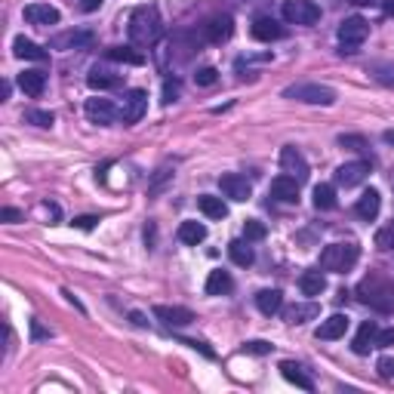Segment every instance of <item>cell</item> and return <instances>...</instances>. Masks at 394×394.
I'll return each instance as SVG.
<instances>
[{
  "instance_id": "1",
  "label": "cell",
  "mask_w": 394,
  "mask_h": 394,
  "mask_svg": "<svg viewBox=\"0 0 394 394\" xmlns=\"http://www.w3.org/2000/svg\"><path fill=\"white\" fill-rule=\"evenodd\" d=\"M164 34V22H160L157 6H139L130 15V40L136 46H155Z\"/></svg>"
},
{
  "instance_id": "2",
  "label": "cell",
  "mask_w": 394,
  "mask_h": 394,
  "mask_svg": "<svg viewBox=\"0 0 394 394\" xmlns=\"http://www.w3.org/2000/svg\"><path fill=\"white\" fill-rule=\"evenodd\" d=\"M357 296H360V302L376 308V311H394V287L379 275H369L360 280Z\"/></svg>"
},
{
  "instance_id": "3",
  "label": "cell",
  "mask_w": 394,
  "mask_h": 394,
  "mask_svg": "<svg viewBox=\"0 0 394 394\" xmlns=\"http://www.w3.org/2000/svg\"><path fill=\"white\" fill-rule=\"evenodd\" d=\"M360 259V250L355 244H329L320 250V268L324 271H336V275H345L351 271Z\"/></svg>"
},
{
  "instance_id": "4",
  "label": "cell",
  "mask_w": 394,
  "mask_h": 394,
  "mask_svg": "<svg viewBox=\"0 0 394 394\" xmlns=\"http://www.w3.org/2000/svg\"><path fill=\"white\" fill-rule=\"evenodd\" d=\"M284 99H296L305 105H336V90L324 84H296L284 90Z\"/></svg>"
},
{
  "instance_id": "5",
  "label": "cell",
  "mask_w": 394,
  "mask_h": 394,
  "mask_svg": "<svg viewBox=\"0 0 394 394\" xmlns=\"http://www.w3.org/2000/svg\"><path fill=\"white\" fill-rule=\"evenodd\" d=\"M369 34V22L364 19V15H351V19H345L339 25V46L342 53H357L360 46H364V40Z\"/></svg>"
},
{
  "instance_id": "6",
  "label": "cell",
  "mask_w": 394,
  "mask_h": 394,
  "mask_svg": "<svg viewBox=\"0 0 394 394\" xmlns=\"http://www.w3.org/2000/svg\"><path fill=\"white\" fill-rule=\"evenodd\" d=\"M284 19L289 25H315L320 19V6L311 0H287L284 4Z\"/></svg>"
},
{
  "instance_id": "7",
  "label": "cell",
  "mask_w": 394,
  "mask_h": 394,
  "mask_svg": "<svg viewBox=\"0 0 394 394\" xmlns=\"http://www.w3.org/2000/svg\"><path fill=\"white\" fill-rule=\"evenodd\" d=\"M145 111H148V93L145 90H130L124 99V105H120V120L124 124H139L145 117Z\"/></svg>"
},
{
  "instance_id": "8",
  "label": "cell",
  "mask_w": 394,
  "mask_h": 394,
  "mask_svg": "<svg viewBox=\"0 0 394 394\" xmlns=\"http://www.w3.org/2000/svg\"><path fill=\"white\" fill-rule=\"evenodd\" d=\"M280 170H284L287 176H293L296 182H305V179H308V160L302 157L299 148L287 145V148L280 151Z\"/></svg>"
},
{
  "instance_id": "9",
  "label": "cell",
  "mask_w": 394,
  "mask_h": 394,
  "mask_svg": "<svg viewBox=\"0 0 394 394\" xmlns=\"http://www.w3.org/2000/svg\"><path fill=\"white\" fill-rule=\"evenodd\" d=\"M155 317L160 320L164 327H188L195 320V311L182 308V305H155Z\"/></svg>"
},
{
  "instance_id": "10",
  "label": "cell",
  "mask_w": 394,
  "mask_h": 394,
  "mask_svg": "<svg viewBox=\"0 0 394 394\" xmlns=\"http://www.w3.org/2000/svg\"><path fill=\"white\" fill-rule=\"evenodd\" d=\"M219 188H222V195L231 200H250V195H253V185L240 173H225L219 179Z\"/></svg>"
},
{
  "instance_id": "11",
  "label": "cell",
  "mask_w": 394,
  "mask_h": 394,
  "mask_svg": "<svg viewBox=\"0 0 394 394\" xmlns=\"http://www.w3.org/2000/svg\"><path fill=\"white\" fill-rule=\"evenodd\" d=\"M369 176V164L367 160H351V164H342L339 170H336V185H342V188H355Z\"/></svg>"
},
{
  "instance_id": "12",
  "label": "cell",
  "mask_w": 394,
  "mask_h": 394,
  "mask_svg": "<svg viewBox=\"0 0 394 394\" xmlns=\"http://www.w3.org/2000/svg\"><path fill=\"white\" fill-rule=\"evenodd\" d=\"M84 111H86V117H90L93 124H99V126H108V124H114V120L120 117V111L111 105L108 99H86Z\"/></svg>"
},
{
  "instance_id": "13",
  "label": "cell",
  "mask_w": 394,
  "mask_h": 394,
  "mask_svg": "<svg viewBox=\"0 0 394 394\" xmlns=\"http://www.w3.org/2000/svg\"><path fill=\"white\" fill-rule=\"evenodd\" d=\"M268 195L280 200V204H296L299 200V182L293 179V176H277L275 182H271V188H268Z\"/></svg>"
},
{
  "instance_id": "14",
  "label": "cell",
  "mask_w": 394,
  "mask_h": 394,
  "mask_svg": "<svg viewBox=\"0 0 394 394\" xmlns=\"http://www.w3.org/2000/svg\"><path fill=\"white\" fill-rule=\"evenodd\" d=\"M231 34H235V19L231 15H216L204 25V37L210 40V44H225Z\"/></svg>"
},
{
  "instance_id": "15",
  "label": "cell",
  "mask_w": 394,
  "mask_h": 394,
  "mask_svg": "<svg viewBox=\"0 0 394 394\" xmlns=\"http://www.w3.org/2000/svg\"><path fill=\"white\" fill-rule=\"evenodd\" d=\"M250 31H253L256 40H265V44H271V40H280V37L287 34L284 25H280L277 19H271V15H259V19L253 22Z\"/></svg>"
},
{
  "instance_id": "16",
  "label": "cell",
  "mask_w": 394,
  "mask_h": 394,
  "mask_svg": "<svg viewBox=\"0 0 394 394\" xmlns=\"http://www.w3.org/2000/svg\"><path fill=\"white\" fill-rule=\"evenodd\" d=\"M25 19L31 22V25L46 28V25H55V22H59V10L50 6V4H28L25 6Z\"/></svg>"
},
{
  "instance_id": "17",
  "label": "cell",
  "mask_w": 394,
  "mask_h": 394,
  "mask_svg": "<svg viewBox=\"0 0 394 394\" xmlns=\"http://www.w3.org/2000/svg\"><path fill=\"white\" fill-rule=\"evenodd\" d=\"M345 329H348V317L345 315H329L327 320H320V327H317V339H324V342H333V339H342L345 336Z\"/></svg>"
},
{
  "instance_id": "18",
  "label": "cell",
  "mask_w": 394,
  "mask_h": 394,
  "mask_svg": "<svg viewBox=\"0 0 394 394\" xmlns=\"http://www.w3.org/2000/svg\"><path fill=\"white\" fill-rule=\"evenodd\" d=\"M376 333H379V327L373 324V320H364L355 336V342H351V351L355 355H369V351L376 348Z\"/></svg>"
},
{
  "instance_id": "19",
  "label": "cell",
  "mask_w": 394,
  "mask_h": 394,
  "mask_svg": "<svg viewBox=\"0 0 394 394\" xmlns=\"http://www.w3.org/2000/svg\"><path fill=\"white\" fill-rule=\"evenodd\" d=\"M86 44H93L90 31H65V34H59V37L50 40L53 50H84Z\"/></svg>"
},
{
  "instance_id": "20",
  "label": "cell",
  "mask_w": 394,
  "mask_h": 394,
  "mask_svg": "<svg viewBox=\"0 0 394 394\" xmlns=\"http://www.w3.org/2000/svg\"><path fill=\"white\" fill-rule=\"evenodd\" d=\"M379 210H382V195L376 188H367L364 195L357 197V206H355V213L360 216V219H376L379 216Z\"/></svg>"
},
{
  "instance_id": "21",
  "label": "cell",
  "mask_w": 394,
  "mask_h": 394,
  "mask_svg": "<svg viewBox=\"0 0 394 394\" xmlns=\"http://www.w3.org/2000/svg\"><path fill=\"white\" fill-rule=\"evenodd\" d=\"M13 53H15V59H28V62H46L50 59V53H46L44 46H37L34 40H28V37H15L13 40Z\"/></svg>"
},
{
  "instance_id": "22",
  "label": "cell",
  "mask_w": 394,
  "mask_h": 394,
  "mask_svg": "<svg viewBox=\"0 0 394 394\" xmlns=\"http://www.w3.org/2000/svg\"><path fill=\"white\" fill-rule=\"evenodd\" d=\"M280 376H284L287 382H293L296 388H302V391H315V382H311V376L305 373V369L299 364H293V360H284L280 364Z\"/></svg>"
},
{
  "instance_id": "23",
  "label": "cell",
  "mask_w": 394,
  "mask_h": 394,
  "mask_svg": "<svg viewBox=\"0 0 394 394\" xmlns=\"http://www.w3.org/2000/svg\"><path fill=\"white\" fill-rule=\"evenodd\" d=\"M256 308L268 317L277 315V311L284 308V293H280V289H259V293H256Z\"/></svg>"
},
{
  "instance_id": "24",
  "label": "cell",
  "mask_w": 394,
  "mask_h": 394,
  "mask_svg": "<svg viewBox=\"0 0 394 394\" xmlns=\"http://www.w3.org/2000/svg\"><path fill=\"white\" fill-rule=\"evenodd\" d=\"M19 90L25 96H31V99H37V96L46 90V74L44 71H22L19 74Z\"/></svg>"
},
{
  "instance_id": "25",
  "label": "cell",
  "mask_w": 394,
  "mask_h": 394,
  "mask_svg": "<svg viewBox=\"0 0 394 394\" xmlns=\"http://www.w3.org/2000/svg\"><path fill=\"white\" fill-rule=\"evenodd\" d=\"M231 289H235V280H231L228 271H222V268L210 271V277H206V296H228Z\"/></svg>"
},
{
  "instance_id": "26",
  "label": "cell",
  "mask_w": 394,
  "mask_h": 394,
  "mask_svg": "<svg viewBox=\"0 0 394 394\" xmlns=\"http://www.w3.org/2000/svg\"><path fill=\"white\" fill-rule=\"evenodd\" d=\"M86 84H90L93 90H114V86L124 84V77L114 74V71H105V68H93Z\"/></svg>"
},
{
  "instance_id": "27",
  "label": "cell",
  "mask_w": 394,
  "mask_h": 394,
  "mask_svg": "<svg viewBox=\"0 0 394 394\" xmlns=\"http://www.w3.org/2000/svg\"><path fill=\"white\" fill-rule=\"evenodd\" d=\"M320 315V308L315 302H305V305H293V308H287L284 311V320L287 324H293V327H299L305 324V320H315Z\"/></svg>"
},
{
  "instance_id": "28",
  "label": "cell",
  "mask_w": 394,
  "mask_h": 394,
  "mask_svg": "<svg viewBox=\"0 0 394 394\" xmlns=\"http://www.w3.org/2000/svg\"><path fill=\"white\" fill-rule=\"evenodd\" d=\"M197 206L206 219H225V216H228V206L222 204V197H213V195H200Z\"/></svg>"
},
{
  "instance_id": "29",
  "label": "cell",
  "mask_w": 394,
  "mask_h": 394,
  "mask_svg": "<svg viewBox=\"0 0 394 394\" xmlns=\"http://www.w3.org/2000/svg\"><path fill=\"white\" fill-rule=\"evenodd\" d=\"M179 240H182V244H188V247L204 244V240H206V225H200V222H182L179 225Z\"/></svg>"
},
{
  "instance_id": "30",
  "label": "cell",
  "mask_w": 394,
  "mask_h": 394,
  "mask_svg": "<svg viewBox=\"0 0 394 394\" xmlns=\"http://www.w3.org/2000/svg\"><path fill=\"white\" fill-rule=\"evenodd\" d=\"M105 55L114 62H124V65H145V53H139L136 46H111Z\"/></svg>"
},
{
  "instance_id": "31",
  "label": "cell",
  "mask_w": 394,
  "mask_h": 394,
  "mask_svg": "<svg viewBox=\"0 0 394 394\" xmlns=\"http://www.w3.org/2000/svg\"><path fill=\"white\" fill-rule=\"evenodd\" d=\"M299 289H302V296H320L327 289V277L320 271H305L299 277Z\"/></svg>"
},
{
  "instance_id": "32",
  "label": "cell",
  "mask_w": 394,
  "mask_h": 394,
  "mask_svg": "<svg viewBox=\"0 0 394 394\" xmlns=\"http://www.w3.org/2000/svg\"><path fill=\"white\" fill-rule=\"evenodd\" d=\"M228 256H231V262L235 265H240V268H250L253 265V250H250V244H244V240H231Z\"/></svg>"
},
{
  "instance_id": "33",
  "label": "cell",
  "mask_w": 394,
  "mask_h": 394,
  "mask_svg": "<svg viewBox=\"0 0 394 394\" xmlns=\"http://www.w3.org/2000/svg\"><path fill=\"white\" fill-rule=\"evenodd\" d=\"M315 206L317 210H333L336 206V188L333 185H317L315 188Z\"/></svg>"
},
{
  "instance_id": "34",
  "label": "cell",
  "mask_w": 394,
  "mask_h": 394,
  "mask_svg": "<svg viewBox=\"0 0 394 394\" xmlns=\"http://www.w3.org/2000/svg\"><path fill=\"white\" fill-rule=\"evenodd\" d=\"M376 247L379 250H394V222H388V225H382L379 231H376Z\"/></svg>"
},
{
  "instance_id": "35",
  "label": "cell",
  "mask_w": 394,
  "mask_h": 394,
  "mask_svg": "<svg viewBox=\"0 0 394 394\" xmlns=\"http://www.w3.org/2000/svg\"><path fill=\"white\" fill-rule=\"evenodd\" d=\"M265 235H268V228H265L262 222H256V219H247L244 222V237L247 240H262Z\"/></svg>"
},
{
  "instance_id": "36",
  "label": "cell",
  "mask_w": 394,
  "mask_h": 394,
  "mask_svg": "<svg viewBox=\"0 0 394 394\" xmlns=\"http://www.w3.org/2000/svg\"><path fill=\"white\" fill-rule=\"evenodd\" d=\"M25 120H28V124H34V126H44V130H46V126H53V114H50V111H25Z\"/></svg>"
},
{
  "instance_id": "37",
  "label": "cell",
  "mask_w": 394,
  "mask_h": 394,
  "mask_svg": "<svg viewBox=\"0 0 394 394\" xmlns=\"http://www.w3.org/2000/svg\"><path fill=\"white\" fill-rule=\"evenodd\" d=\"M244 351H247V355H271V351H275V345L262 342V339H253V342L244 345Z\"/></svg>"
},
{
  "instance_id": "38",
  "label": "cell",
  "mask_w": 394,
  "mask_h": 394,
  "mask_svg": "<svg viewBox=\"0 0 394 394\" xmlns=\"http://www.w3.org/2000/svg\"><path fill=\"white\" fill-rule=\"evenodd\" d=\"M179 93H182V84H179V80H164V102H166V105H170V102H176V99H179Z\"/></svg>"
},
{
  "instance_id": "39",
  "label": "cell",
  "mask_w": 394,
  "mask_h": 394,
  "mask_svg": "<svg viewBox=\"0 0 394 394\" xmlns=\"http://www.w3.org/2000/svg\"><path fill=\"white\" fill-rule=\"evenodd\" d=\"M195 80H197V86H213L216 80H219V71L216 68H200L195 74Z\"/></svg>"
},
{
  "instance_id": "40",
  "label": "cell",
  "mask_w": 394,
  "mask_h": 394,
  "mask_svg": "<svg viewBox=\"0 0 394 394\" xmlns=\"http://www.w3.org/2000/svg\"><path fill=\"white\" fill-rule=\"evenodd\" d=\"M382 379H394V357H379V364H376Z\"/></svg>"
},
{
  "instance_id": "41",
  "label": "cell",
  "mask_w": 394,
  "mask_h": 394,
  "mask_svg": "<svg viewBox=\"0 0 394 394\" xmlns=\"http://www.w3.org/2000/svg\"><path fill=\"white\" fill-rule=\"evenodd\" d=\"M339 142L345 148H355V151H367V142L360 139V136H339Z\"/></svg>"
},
{
  "instance_id": "42",
  "label": "cell",
  "mask_w": 394,
  "mask_h": 394,
  "mask_svg": "<svg viewBox=\"0 0 394 394\" xmlns=\"http://www.w3.org/2000/svg\"><path fill=\"white\" fill-rule=\"evenodd\" d=\"M385 345H394V327L376 333V348H385Z\"/></svg>"
},
{
  "instance_id": "43",
  "label": "cell",
  "mask_w": 394,
  "mask_h": 394,
  "mask_svg": "<svg viewBox=\"0 0 394 394\" xmlns=\"http://www.w3.org/2000/svg\"><path fill=\"white\" fill-rule=\"evenodd\" d=\"M31 339L40 342V339H50V329L40 327V320H31Z\"/></svg>"
},
{
  "instance_id": "44",
  "label": "cell",
  "mask_w": 394,
  "mask_h": 394,
  "mask_svg": "<svg viewBox=\"0 0 394 394\" xmlns=\"http://www.w3.org/2000/svg\"><path fill=\"white\" fill-rule=\"evenodd\" d=\"M96 222H99V219H96V216H77V219L71 222V225H74V228H84V231H90Z\"/></svg>"
},
{
  "instance_id": "45",
  "label": "cell",
  "mask_w": 394,
  "mask_h": 394,
  "mask_svg": "<svg viewBox=\"0 0 394 394\" xmlns=\"http://www.w3.org/2000/svg\"><path fill=\"white\" fill-rule=\"evenodd\" d=\"M102 4H105V0H80V10H84V13H96V10H102Z\"/></svg>"
},
{
  "instance_id": "46",
  "label": "cell",
  "mask_w": 394,
  "mask_h": 394,
  "mask_svg": "<svg viewBox=\"0 0 394 394\" xmlns=\"http://www.w3.org/2000/svg\"><path fill=\"white\" fill-rule=\"evenodd\" d=\"M166 179H170V170H166V166H164V170H157L155 182H151V191H157V188H160V185H164Z\"/></svg>"
},
{
  "instance_id": "47",
  "label": "cell",
  "mask_w": 394,
  "mask_h": 394,
  "mask_svg": "<svg viewBox=\"0 0 394 394\" xmlns=\"http://www.w3.org/2000/svg\"><path fill=\"white\" fill-rule=\"evenodd\" d=\"M0 216H4V222H19V219H22V213L13 210V206H6V210L0 213Z\"/></svg>"
},
{
  "instance_id": "48",
  "label": "cell",
  "mask_w": 394,
  "mask_h": 394,
  "mask_svg": "<svg viewBox=\"0 0 394 394\" xmlns=\"http://www.w3.org/2000/svg\"><path fill=\"white\" fill-rule=\"evenodd\" d=\"M130 320H133L136 327H148V320H145V317L139 315V311H133V315H130Z\"/></svg>"
},
{
  "instance_id": "49",
  "label": "cell",
  "mask_w": 394,
  "mask_h": 394,
  "mask_svg": "<svg viewBox=\"0 0 394 394\" xmlns=\"http://www.w3.org/2000/svg\"><path fill=\"white\" fill-rule=\"evenodd\" d=\"M382 10H385V15H394V0H385Z\"/></svg>"
},
{
  "instance_id": "50",
  "label": "cell",
  "mask_w": 394,
  "mask_h": 394,
  "mask_svg": "<svg viewBox=\"0 0 394 394\" xmlns=\"http://www.w3.org/2000/svg\"><path fill=\"white\" fill-rule=\"evenodd\" d=\"M382 139L388 142V145H394V130H385V133H382Z\"/></svg>"
},
{
  "instance_id": "51",
  "label": "cell",
  "mask_w": 394,
  "mask_h": 394,
  "mask_svg": "<svg viewBox=\"0 0 394 394\" xmlns=\"http://www.w3.org/2000/svg\"><path fill=\"white\" fill-rule=\"evenodd\" d=\"M348 4H355V6H367V4H373V0H348Z\"/></svg>"
}]
</instances>
